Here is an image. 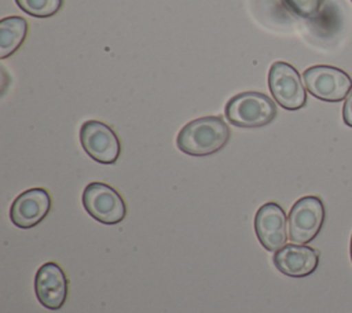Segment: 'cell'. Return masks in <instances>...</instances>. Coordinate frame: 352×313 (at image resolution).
<instances>
[{"label": "cell", "instance_id": "1", "mask_svg": "<svg viewBox=\"0 0 352 313\" xmlns=\"http://www.w3.org/2000/svg\"><path fill=\"white\" fill-rule=\"evenodd\" d=\"M230 136V128L221 117L208 115L186 124L177 135L176 144L187 155L206 156L220 151Z\"/></svg>", "mask_w": 352, "mask_h": 313}, {"label": "cell", "instance_id": "2", "mask_svg": "<svg viewBox=\"0 0 352 313\" xmlns=\"http://www.w3.org/2000/svg\"><path fill=\"white\" fill-rule=\"evenodd\" d=\"M226 118L238 128H261L276 117V106L261 92H242L232 96L224 107Z\"/></svg>", "mask_w": 352, "mask_h": 313}, {"label": "cell", "instance_id": "3", "mask_svg": "<svg viewBox=\"0 0 352 313\" xmlns=\"http://www.w3.org/2000/svg\"><path fill=\"white\" fill-rule=\"evenodd\" d=\"M324 221V206L320 198L308 195L300 198L287 217L289 239L292 243L305 244L316 237Z\"/></svg>", "mask_w": 352, "mask_h": 313}, {"label": "cell", "instance_id": "4", "mask_svg": "<svg viewBox=\"0 0 352 313\" xmlns=\"http://www.w3.org/2000/svg\"><path fill=\"white\" fill-rule=\"evenodd\" d=\"M82 206L96 221L114 225L126 216V206L121 195L104 183H89L82 192Z\"/></svg>", "mask_w": 352, "mask_h": 313}, {"label": "cell", "instance_id": "5", "mask_svg": "<svg viewBox=\"0 0 352 313\" xmlns=\"http://www.w3.org/2000/svg\"><path fill=\"white\" fill-rule=\"evenodd\" d=\"M268 88L275 102L286 110H298L307 103V93L298 71L286 62H275L268 71Z\"/></svg>", "mask_w": 352, "mask_h": 313}, {"label": "cell", "instance_id": "6", "mask_svg": "<svg viewBox=\"0 0 352 313\" xmlns=\"http://www.w3.org/2000/svg\"><path fill=\"white\" fill-rule=\"evenodd\" d=\"M302 78L308 92L326 102L342 100L352 88V80L344 70L326 65L307 69Z\"/></svg>", "mask_w": 352, "mask_h": 313}, {"label": "cell", "instance_id": "7", "mask_svg": "<svg viewBox=\"0 0 352 313\" xmlns=\"http://www.w3.org/2000/svg\"><path fill=\"white\" fill-rule=\"evenodd\" d=\"M80 141L84 151L99 163L111 165L121 154V143L116 132L100 121H85L80 129Z\"/></svg>", "mask_w": 352, "mask_h": 313}, {"label": "cell", "instance_id": "8", "mask_svg": "<svg viewBox=\"0 0 352 313\" xmlns=\"http://www.w3.org/2000/svg\"><path fill=\"white\" fill-rule=\"evenodd\" d=\"M254 232L265 250L278 251L282 248L289 239L285 210L275 202L260 206L254 216Z\"/></svg>", "mask_w": 352, "mask_h": 313}, {"label": "cell", "instance_id": "9", "mask_svg": "<svg viewBox=\"0 0 352 313\" xmlns=\"http://www.w3.org/2000/svg\"><path fill=\"white\" fill-rule=\"evenodd\" d=\"M69 280L63 269L55 262L41 265L34 277V292L38 302L50 309H60L67 298Z\"/></svg>", "mask_w": 352, "mask_h": 313}, {"label": "cell", "instance_id": "10", "mask_svg": "<svg viewBox=\"0 0 352 313\" xmlns=\"http://www.w3.org/2000/svg\"><path fill=\"white\" fill-rule=\"evenodd\" d=\"M51 210V196L44 188H30L19 194L11 205L10 218L18 228H33Z\"/></svg>", "mask_w": 352, "mask_h": 313}, {"label": "cell", "instance_id": "11", "mask_svg": "<svg viewBox=\"0 0 352 313\" xmlns=\"http://www.w3.org/2000/svg\"><path fill=\"white\" fill-rule=\"evenodd\" d=\"M275 268L290 277H305L315 272L319 264V251L305 244L290 243L275 251Z\"/></svg>", "mask_w": 352, "mask_h": 313}, {"label": "cell", "instance_id": "12", "mask_svg": "<svg viewBox=\"0 0 352 313\" xmlns=\"http://www.w3.org/2000/svg\"><path fill=\"white\" fill-rule=\"evenodd\" d=\"M28 22L25 18L14 15L0 21V59L12 55L25 41Z\"/></svg>", "mask_w": 352, "mask_h": 313}, {"label": "cell", "instance_id": "13", "mask_svg": "<svg viewBox=\"0 0 352 313\" xmlns=\"http://www.w3.org/2000/svg\"><path fill=\"white\" fill-rule=\"evenodd\" d=\"M15 3L22 11L32 16L48 18L60 10L63 0H15Z\"/></svg>", "mask_w": 352, "mask_h": 313}, {"label": "cell", "instance_id": "14", "mask_svg": "<svg viewBox=\"0 0 352 313\" xmlns=\"http://www.w3.org/2000/svg\"><path fill=\"white\" fill-rule=\"evenodd\" d=\"M294 14L302 18H315L319 15L323 0H282Z\"/></svg>", "mask_w": 352, "mask_h": 313}, {"label": "cell", "instance_id": "15", "mask_svg": "<svg viewBox=\"0 0 352 313\" xmlns=\"http://www.w3.org/2000/svg\"><path fill=\"white\" fill-rule=\"evenodd\" d=\"M342 117H344V122L352 128V88L346 95L344 108H342Z\"/></svg>", "mask_w": 352, "mask_h": 313}, {"label": "cell", "instance_id": "16", "mask_svg": "<svg viewBox=\"0 0 352 313\" xmlns=\"http://www.w3.org/2000/svg\"><path fill=\"white\" fill-rule=\"evenodd\" d=\"M351 259H352V237H351Z\"/></svg>", "mask_w": 352, "mask_h": 313}]
</instances>
